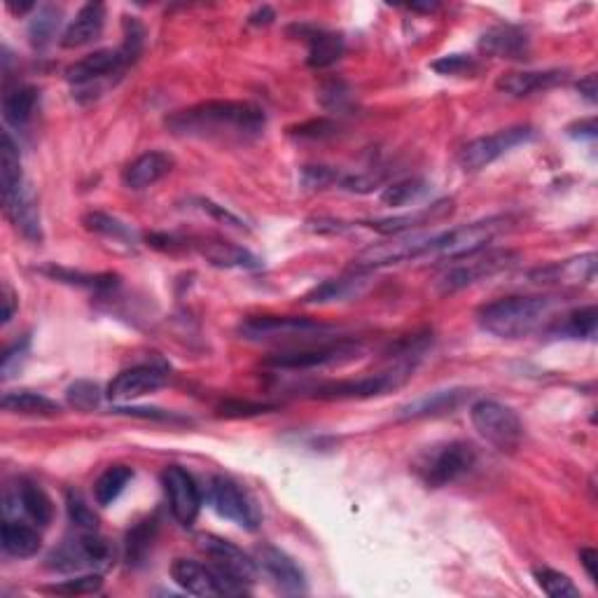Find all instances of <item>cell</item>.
<instances>
[{
	"label": "cell",
	"mask_w": 598,
	"mask_h": 598,
	"mask_svg": "<svg viewBox=\"0 0 598 598\" xmlns=\"http://www.w3.org/2000/svg\"><path fill=\"white\" fill-rule=\"evenodd\" d=\"M267 115L250 101H204L166 117V129L183 138L248 143L264 134Z\"/></svg>",
	"instance_id": "cell-1"
},
{
	"label": "cell",
	"mask_w": 598,
	"mask_h": 598,
	"mask_svg": "<svg viewBox=\"0 0 598 598\" xmlns=\"http://www.w3.org/2000/svg\"><path fill=\"white\" fill-rule=\"evenodd\" d=\"M143 38L145 31L136 19L124 22V43L117 50H96L87 54L85 59L75 61L66 68V80L75 87V96L82 92L101 94V82L122 75L143 52Z\"/></svg>",
	"instance_id": "cell-2"
},
{
	"label": "cell",
	"mask_w": 598,
	"mask_h": 598,
	"mask_svg": "<svg viewBox=\"0 0 598 598\" xmlns=\"http://www.w3.org/2000/svg\"><path fill=\"white\" fill-rule=\"evenodd\" d=\"M554 309L552 297H503L477 311L479 328L498 339H521L533 335Z\"/></svg>",
	"instance_id": "cell-3"
},
{
	"label": "cell",
	"mask_w": 598,
	"mask_h": 598,
	"mask_svg": "<svg viewBox=\"0 0 598 598\" xmlns=\"http://www.w3.org/2000/svg\"><path fill=\"white\" fill-rule=\"evenodd\" d=\"M332 332L330 325L307 316H250L239 325L241 339L253 344L309 342Z\"/></svg>",
	"instance_id": "cell-4"
},
{
	"label": "cell",
	"mask_w": 598,
	"mask_h": 598,
	"mask_svg": "<svg viewBox=\"0 0 598 598\" xmlns=\"http://www.w3.org/2000/svg\"><path fill=\"white\" fill-rule=\"evenodd\" d=\"M416 363L412 360H395L393 367H388L384 372L367 374L360 379H344L332 381V384L318 386L314 391L316 400H367L377 398V395H386L400 388L405 381L412 377Z\"/></svg>",
	"instance_id": "cell-5"
},
{
	"label": "cell",
	"mask_w": 598,
	"mask_h": 598,
	"mask_svg": "<svg viewBox=\"0 0 598 598\" xmlns=\"http://www.w3.org/2000/svg\"><path fill=\"white\" fill-rule=\"evenodd\" d=\"M360 353H363V344L351 342V339H339V342L332 344L299 346V349L274 353V356L264 360V367L283 372H307L318 370V367L351 363V360L360 358Z\"/></svg>",
	"instance_id": "cell-6"
},
{
	"label": "cell",
	"mask_w": 598,
	"mask_h": 598,
	"mask_svg": "<svg viewBox=\"0 0 598 598\" xmlns=\"http://www.w3.org/2000/svg\"><path fill=\"white\" fill-rule=\"evenodd\" d=\"M113 561V547L96 531H80L75 538H68L47 556V568L59 573H80V570L108 568Z\"/></svg>",
	"instance_id": "cell-7"
},
{
	"label": "cell",
	"mask_w": 598,
	"mask_h": 598,
	"mask_svg": "<svg viewBox=\"0 0 598 598\" xmlns=\"http://www.w3.org/2000/svg\"><path fill=\"white\" fill-rule=\"evenodd\" d=\"M440 234H398L388 241L372 243L363 253L353 257V269L370 271L379 267H391V264L412 262L423 255H433Z\"/></svg>",
	"instance_id": "cell-8"
},
{
	"label": "cell",
	"mask_w": 598,
	"mask_h": 598,
	"mask_svg": "<svg viewBox=\"0 0 598 598\" xmlns=\"http://www.w3.org/2000/svg\"><path fill=\"white\" fill-rule=\"evenodd\" d=\"M470 421L486 442L500 451H514L524 437V426L512 407L496 400H479L470 407Z\"/></svg>",
	"instance_id": "cell-9"
},
{
	"label": "cell",
	"mask_w": 598,
	"mask_h": 598,
	"mask_svg": "<svg viewBox=\"0 0 598 598\" xmlns=\"http://www.w3.org/2000/svg\"><path fill=\"white\" fill-rule=\"evenodd\" d=\"M477 463V451L468 442H449L430 449L419 463V475L433 489H442L468 475Z\"/></svg>",
	"instance_id": "cell-10"
},
{
	"label": "cell",
	"mask_w": 598,
	"mask_h": 598,
	"mask_svg": "<svg viewBox=\"0 0 598 598\" xmlns=\"http://www.w3.org/2000/svg\"><path fill=\"white\" fill-rule=\"evenodd\" d=\"M507 225V218L498 215V218H486L470 222V225L449 229V232H442L437 236V246L433 255H440L444 260H463V257L477 255L489 246V243L496 239V236L503 232Z\"/></svg>",
	"instance_id": "cell-11"
},
{
	"label": "cell",
	"mask_w": 598,
	"mask_h": 598,
	"mask_svg": "<svg viewBox=\"0 0 598 598\" xmlns=\"http://www.w3.org/2000/svg\"><path fill=\"white\" fill-rule=\"evenodd\" d=\"M208 503L222 519L232 521L243 531H257L262 514L250 493L229 477H213L208 484Z\"/></svg>",
	"instance_id": "cell-12"
},
{
	"label": "cell",
	"mask_w": 598,
	"mask_h": 598,
	"mask_svg": "<svg viewBox=\"0 0 598 598\" xmlns=\"http://www.w3.org/2000/svg\"><path fill=\"white\" fill-rule=\"evenodd\" d=\"M514 260H517V255L510 253V250H493V253H484L482 250L477 255L456 260V267H451L437 281V288H440L442 295H454V292L468 288V285L482 281V278H489L507 269L514 264Z\"/></svg>",
	"instance_id": "cell-13"
},
{
	"label": "cell",
	"mask_w": 598,
	"mask_h": 598,
	"mask_svg": "<svg viewBox=\"0 0 598 598\" xmlns=\"http://www.w3.org/2000/svg\"><path fill=\"white\" fill-rule=\"evenodd\" d=\"M533 138L531 127H510L503 131H496V134L475 138L461 150V157L458 162L465 171H482L493 162H498L500 157L507 155V152L517 148V145H524Z\"/></svg>",
	"instance_id": "cell-14"
},
{
	"label": "cell",
	"mask_w": 598,
	"mask_h": 598,
	"mask_svg": "<svg viewBox=\"0 0 598 598\" xmlns=\"http://www.w3.org/2000/svg\"><path fill=\"white\" fill-rule=\"evenodd\" d=\"M162 484L173 519L183 526H192L199 517L201 505H204L201 489L194 482V477L185 468H180V465H169L162 472Z\"/></svg>",
	"instance_id": "cell-15"
},
{
	"label": "cell",
	"mask_w": 598,
	"mask_h": 598,
	"mask_svg": "<svg viewBox=\"0 0 598 598\" xmlns=\"http://www.w3.org/2000/svg\"><path fill=\"white\" fill-rule=\"evenodd\" d=\"M199 547L211 559V566L229 575L232 580L241 584H253L257 580V570H260L257 561L236 547L234 542L222 540L218 535H201Z\"/></svg>",
	"instance_id": "cell-16"
},
{
	"label": "cell",
	"mask_w": 598,
	"mask_h": 598,
	"mask_svg": "<svg viewBox=\"0 0 598 598\" xmlns=\"http://www.w3.org/2000/svg\"><path fill=\"white\" fill-rule=\"evenodd\" d=\"M257 568L274 582V587L283 594L299 596L307 594V575L297 566V561L290 554H285L283 549L274 545H262L255 549Z\"/></svg>",
	"instance_id": "cell-17"
},
{
	"label": "cell",
	"mask_w": 598,
	"mask_h": 598,
	"mask_svg": "<svg viewBox=\"0 0 598 598\" xmlns=\"http://www.w3.org/2000/svg\"><path fill=\"white\" fill-rule=\"evenodd\" d=\"M169 374H166L164 367L159 365H136L129 367L117 374V377L110 381L108 386V398L117 402V405H124V402H131L136 398H143V395L155 393L166 384Z\"/></svg>",
	"instance_id": "cell-18"
},
{
	"label": "cell",
	"mask_w": 598,
	"mask_h": 598,
	"mask_svg": "<svg viewBox=\"0 0 598 598\" xmlns=\"http://www.w3.org/2000/svg\"><path fill=\"white\" fill-rule=\"evenodd\" d=\"M451 213H454V201L444 199L428 208H419V211L414 213L393 215V218H384V220H372V222H365V225L384 236H398V234H412V229L440 225V222L447 220Z\"/></svg>",
	"instance_id": "cell-19"
},
{
	"label": "cell",
	"mask_w": 598,
	"mask_h": 598,
	"mask_svg": "<svg viewBox=\"0 0 598 598\" xmlns=\"http://www.w3.org/2000/svg\"><path fill=\"white\" fill-rule=\"evenodd\" d=\"M566 80L568 73L559 71V68H549V71H510L496 80V89L507 96H514V99H524V96L559 87Z\"/></svg>",
	"instance_id": "cell-20"
},
{
	"label": "cell",
	"mask_w": 598,
	"mask_h": 598,
	"mask_svg": "<svg viewBox=\"0 0 598 598\" xmlns=\"http://www.w3.org/2000/svg\"><path fill=\"white\" fill-rule=\"evenodd\" d=\"M479 50H482L486 57L521 61L528 59V54H531V38H528V33L519 29V26H493V29H489L479 38Z\"/></svg>",
	"instance_id": "cell-21"
},
{
	"label": "cell",
	"mask_w": 598,
	"mask_h": 598,
	"mask_svg": "<svg viewBox=\"0 0 598 598\" xmlns=\"http://www.w3.org/2000/svg\"><path fill=\"white\" fill-rule=\"evenodd\" d=\"M103 26H106V5H82L73 22L68 24L64 36H61V47H64V50H78V47L92 45L103 33Z\"/></svg>",
	"instance_id": "cell-22"
},
{
	"label": "cell",
	"mask_w": 598,
	"mask_h": 598,
	"mask_svg": "<svg viewBox=\"0 0 598 598\" xmlns=\"http://www.w3.org/2000/svg\"><path fill=\"white\" fill-rule=\"evenodd\" d=\"M173 169V157L166 155V152L150 150L143 152L141 157H136L127 169H124V185L129 190H145V187H152L159 183L164 176H169Z\"/></svg>",
	"instance_id": "cell-23"
},
{
	"label": "cell",
	"mask_w": 598,
	"mask_h": 598,
	"mask_svg": "<svg viewBox=\"0 0 598 598\" xmlns=\"http://www.w3.org/2000/svg\"><path fill=\"white\" fill-rule=\"evenodd\" d=\"M468 395L470 393L465 388H447V391L428 393L402 407L398 419H428V416L435 419V416L454 414L468 400Z\"/></svg>",
	"instance_id": "cell-24"
},
{
	"label": "cell",
	"mask_w": 598,
	"mask_h": 598,
	"mask_svg": "<svg viewBox=\"0 0 598 598\" xmlns=\"http://www.w3.org/2000/svg\"><path fill=\"white\" fill-rule=\"evenodd\" d=\"M596 276V255H582L575 257V260L561 262V264H552L547 269H538L533 271L531 278L535 283L542 285H584L591 283Z\"/></svg>",
	"instance_id": "cell-25"
},
{
	"label": "cell",
	"mask_w": 598,
	"mask_h": 598,
	"mask_svg": "<svg viewBox=\"0 0 598 598\" xmlns=\"http://www.w3.org/2000/svg\"><path fill=\"white\" fill-rule=\"evenodd\" d=\"M171 577L180 589L192 596H220L213 566L192 559H176L171 566Z\"/></svg>",
	"instance_id": "cell-26"
},
{
	"label": "cell",
	"mask_w": 598,
	"mask_h": 598,
	"mask_svg": "<svg viewBox=\"0 0 598 598\" xmlns=\"http://www.w3.org/2000/svg\"><path fill=\"white\" fill-rule=\"evenodd\" d=\"M38 99H40L38 89L31 85H17V87L5 89V96H3L5 122L15 129L29 127L33 115H36Z\"/></svg>",
	"instance_id": "cell-27"
},
{
	"label": "cell",
	"mask_w": 598,
	"mask_h": 598,
	"mask_svg": "<svg viewBox=\"0 0 598 598\" xmlns=\"http://www.w3.org/2000/svg\"><path fill=\"white\" fill-rule=\"evenodd\" d=\"M197 250L206 257L208 262L215 264V267L225 269H257L260 267V260L250 253V250L234 246V243L227 241H201L197 243Z\"/></svg>",
	"instance_id": "cell-28"
},
{
	"label": "cell",
	"mask_w": 598,
	"mask_h": 598,
	"mask_svg": "<svg viewBox=\"0 0 598 598\" xmlns=\"http://www.w3.org/2000/svg\"><path fill=\"white\" fill-rule=\"evenodd\" d=\"M304 38H307V43H309L307 64L311 68H316V71L335 66L337 61L344 57V38L339 36V33L311 29L309 33H304Z\"/></svg>",
	"instance_id": "cell-29"
},
{
	"label": "cell",
	"mask_w": 598,
	"mask_h": 598,
	"mask_svg": "<svg viewBox=\"0 0 598 598\" xmlns=\"http://www.w3.org/2000/svg\"><path fill=\"white\" fill-rule=\"evenodd\" d=\"M367 283L365 271H356L351 276L342 278H330L321 285H316L309 295H304V302L307 304H328V302H344V299L358 297L363 292Z\"/></svg>",
	"instance_id": "cell-30"
},
{
	"label": "cell",
	"mask_w": 598,
	"mask_h": 598,
	"mask_svg": "<svg viewBox=\"0 0 598 598\" xmlns=\"http://www.w3.org/2000/svg\"><path fill=\"white\" fill-rule=\"evenodd\" d=\"M15 503L22 507L26 517H29L33 524H38L40 528H47L52 524V519H54L52 498L47 496V493L40 489L38 484L29 482V479L19 482L17 493H15Z\"/></svg>",
	"instance_id": "cell-31"
},
{
	"label": "cell",
	"mask_w": 598,
	"mask_h": 598,
	"mask_svg": "<svg viewBox=\"0 0 598 598\" xmlns=\"http://www.w3.org/2000/svg\"><path fill=\"white\" fill-rule=\"evenodd\" d=\"M43 547V538L36 528L22 521H5L3 524V549L15 559H31Z\"/></svg>",
	"instance_id": "cell-32"
},
{
	"label": "cell",
	"mask_w": 598,
	"mask_h": 598,
	"mask_svg": "<svg viewBox=\"0 0 598 598\" xmlns=\"http://www.w3.org/2000/svg\"><path fill=\"white\" fill-rule=\"evenodd\" d=\"M5 412L19 414V416H57L61 414V405L36 391H12L3 395Z\"/></svg>",
	"instance_id": "cell-33"
},
{
	"label": "cell",
	"mask_w": 598,
	"mask_h": 598,
	"mask_svg": "<svg viewBox=\"0 0 598 598\" xmlns=\"http://www.w3.org/2000/svg\"><path fill=\"white\" fill-rule=\"evenodd\" d=\"M157 517H148L131 528L127 533V540H124V559L131 568L143 566L145 559H148L152 542L157 538Z\"/></svg>",
	"instance_id": "cell-34"
},
{
	"label": "cell",
	"mask_w": 598,
	"mask_h": 598,
	"mask_svg": "<svg viewBox=\"0 0 598 598\" xmlns=\"http://www.w3.org/2000/svg\"><path fill=\"white\" fill-rule=\"evenodd\" d=\"M596 328H598L596 307H582L563 316L561 321L549 330V335L566 337V339H594Z\"/></svg>",
	"instance_id": "cell-35"
},
{
	"label": "cell",
	"mask_w": 598,
	"mask_h": 598,
	"mask_svg": "<svg viewBox=\"0 0 598 598\" xmlns=\"http://www.w3.org/2000/svg\"><path fill=\"white\" fill-rule=\"evenodd\" d=\"M131 479H134V470L129 465H110L94 482V500L101 507L113 505L122 496L124 489H127Z\"/></svg>",
	"instance_id": "cell-36"
},
{
	"label": "cell",
	"mask_w": 598,
	"mask_h": 598,
	"mask_svg": "<svg viewBox=\"0 0 598 598\" xmlns=\"http://www.w3.org/2000/svg\"><path fill=\"white\" fill-rule=\"evenodd\" d=\"M82 225H85L87 232L106 236V239L129 243V246H131V243H136V232H134V229H131V225H127V222H122L120 218H115V215H108V213H101V211H92V213H87L85 218H82Z\"/></svg>",
	"instance_id": "cell-37"
},
{
	"label": "cell",
	"mask_w": 598,
	"mask_h": 598,
	"mask_svg": "<svg viewBox=\"0 0 598 598\" xmlns=\"http://www.w3.org/2000/svg\"><path fill=\"white\" fill-rule=\"evenodd\" d=\"M61 24V10L54 5H43L36 10V17L29 24V38L36 47H45L52 43V38L57 36V29Z\"/></svg>",
	"instance_id": "cell-38"
},
{
	"label": "cell",
	"mask_w": 598,
	"mask_h": 598,
	"mask_svg": "<svg viewBox=\"0 0 598 598\" xmlns=\"http://www.w3.org/2000/svg\"><path fill=\"white\" fill-rule=\"evenodd\" d=\"M428 192V183L421 178H407V180H398V183L384 187L381 192V201L386 206H407L419 201L423 194Z\"/></svg>",
	"instance_id": "cell-39"
},
{
	"label": "cell",
	"mask_w": 598,
	"mask_h": 598,
	"mask_svg": "<svg viewBox=\"0 0 598 598\" xmlns=\"http://www.w3.org/2000/svg\"><path fill=\"white\" fill-rule=\"evenodd\" d=\"M535 582L538 587L545 591L549 598H577L580 596V589L575 587L573 580L568 575L559 573L554 568H535L533 570Z\"/></svg>",
	"instance_id": "cell-40"
},
{
	"label": "cell",
	"mask_w": 598,
	"mask_h": 598,
	"mask_svg": "<svg viewBox=\"0 0 598 598\" xmlns=\"http://www.w3.org/2000/svg\"><path fill=\"white\" fill-rule=\"evenodd\" d=\"M45 274H50L52 278H57L61 283H71V285H80V288H94V290H110L117 285V276L113 274H80V271H71V269H59V267H47L43 269Z\"/></svg>",
	"instance_id": "cell-41"
},
{
	"label": "cell",
	"mask_w": 598,
	"mask_h": 598,
	"mask_svg": "<svg viewBox=\"0 0 598 598\" xmlns=\"http://www.w3.org/2000/svg\"><path fill=\"white\" fill-rule=\"evenodd\" d=\"M103 587V577L101 573H87V575H78V577H71V580H64L59 584H52V587H47L50 594H59V596H89V594H96V591H101Z\"/></svg>",
	"instance_id": "cell-42"
},
{
	"label": "cell",
	"mask_w": 598,
	"mask_h": 598,
	"mask_svg": "<svg viewBox=\"0 0 598 598\" xmlns=\"http://www.w3.org/2000/svg\"><path fill=\"white\" fill-rule=\"evenodd\" d=\"M66 512L71 524L78 528V531H96V528H99V517H96L92 507L87 505V500L82 498V493L78 491H68Z\"/></svg>",
	"instance_id": "cell-43"
},
{
	"label": "cell",
	"mask_w": 598,
	"mask_h": 598,
	"mask_svg": "<svg viewBox=\"0 0 598 598\" xmlns=\"http://www.w3.org/2000/svg\"><path fill=\"white\" fill-rule=\"evenodd\" d=\"M435 73L440 75H451V78H463V75H475L479 71V64L475 57L470 54H447V57L437 59L430 64Z\"/></svg>",
	"instance_id": "cell-44"
},
{
	"label": "cell",
	"mask_w": 598,
	"mask_h": 598,
	"mask_svg": "<svg viewBox=\"0 0 598 598\" xmlns=\"http://www.w3.org/2000/svg\"><path fill=\"white\" fill-rule=\"evenodd\" d=\"M318 99H321V106L325 110H337V113H344V110L351 108L353 92L344 80H330L321 87Z\"/></svg>",
	"instance_id": "cell-45"
},
{
	"label": "cell",
	"mask_w": 598,
	"mask_h": 598,
	"mask_svg": "<svg viewBox=\"0 0 598 598\" xmlns=\"http://www.w3.org/2000/svg\"><path fill=\"white\" fill-rule=\"evenodd\" d=\"M66 400L68 405L80 409V412H89V409L99 407L101 391L99 386L92 384V381H75L73 386H68Z\"/></svg>",
	"instance_id": "cell-46"
},
{
	"label": "cell",
	"mask_w": 598,
	"mask_h": 598,
	"mask_svg": "<svg viewBox=\"0 0 598 598\" xmlns=\"http://www.w3.org/2000/svg\"><path fill=\"white\" fill-rule=\"evenodd\" d=\"M342 171L332 169V166H304L302 169V185L307 190H325V187H332L342 183Z\"/></svg>",
	"instance_id": "cell-47"
},
{
	"label": "cell",
	"mask_w": 598,
	"mask_h": 598,
	"mask_svg": "<svg viewBox=\"0 0 598 598\" xmlns=\"http://www.w3.org/2000/svg\"><path fill=\"white\" fill-rule=\"evenodd\" d=\"M276 405H264V402H225L220 405V416H227V419H241V416H257L274 412Z\"/></svg>",
	"instance_id": "cell-48"
},
{
	"label": "cell",
	"mask_w": 598,
	"mask_h": 598,
	"mask_svg": "<svg viewBox=\"0 0 598 598\" xmlns=\"http://www.w3.org/2000/svg\"><path fill=\"white\" fill-rule=\"evenodd\" d=\"M113 414H124V416H134V419H148V421H185L183 416L173 414V412H164V409H155V407H115Z\"/></svg>",
	"instance_id": "cell-49"
},
{
	"label": "cell",
	"mask_w": 598,
	"mask_h": 598,
	"mask_svg": "<svg viewBox=\"0 0 598 598\" xmlns=\"http://www.w3.org/2000/svg\"><path fill=\"white\" fill-rule=\"evenodd\" d=\"M292 134L297 138H328V136H335L337 134V122L332 120H311V122H304L299 124L297 129H292Z\"/></svg>",
	"instance_id": "cell-50"
},
{
	"label": "cell",
	"mask_w": 598,
	"mask_h": 598,
	"mask_svg": "<svg viewBox=\"0 0 598 598\" xmlns=\"http://www.w3.org/2000/svg\"><path fill=\"white\" fill-rule=\"evenodd\" d=\"M199 204V208L204 213H208L211 215V218H215V220H220V222H225V225H232V227H246V222H243L239 215H234L232 211H227L225 206H220V204H213L211 199H199L197 201Z\"/></svg>",
	"instance_id": "cell-51"
},
{
	"label": "cell",
	"mask_w": 598,
	"mask_h": 598,
	"mask_svg": "<svg viewBox=\"0 0 598 598\" xmlns=\"http://www.w3.org/2000/svg\"><path fill=\"white\" fill-rule=\"evenodd\" d=\"M26 349H29V342H24L22 344H15V346H10L8 351H5V356H3V379H10L12 374H15L17 370H19V363H22V360L26 358Z\"/></svg>",
	"instance_id": "cell-52"
},
{
	"label": "cell",
	"mask_w": 598,
	"mask_h": 598,
	"mask_svg": "<svg viewBox=\"0 0 598 598\" xmlns=\"http://www.w3.org/2000/svg\"><path fill=\"white\" fill-rule=\"evenodd\" d=\"M580 561L584 570H587L589 580L591 582H598V573H596V566H598V552L594 547H582L580 549Z\"/></svg>",
	"instance_id": "cell-53"
},
{
	"label": "cell",
	"mask_w": 598,
	"mask_h": 598,
	"mask_svg": "<svg viewBox=\"0 0 598 598\" xmlns=\"http://www.w3.org/2000/svg\"><path fill=\"white\" fill-rule=\"evenodd\" d=\"M577 92H580L584 99H587L589 103H596L598 101V85H596V75L591 73L587 75V78H582L580 82H577Z\"/></svg>",
	"instance_id": "cell-54"
},
{
	"label": "cell",
	"mask_w": 598,
	"mask_h": 598,
	"mask_svg": "<svg viewBox=\"0 0 598 598\" xmlns=\"http://www.w3.org/2000/svg\"><path fill=\"white\" fill-rule=\"evenodd\" d=\"M3 325H8L15 316V292L10 290V285H3Z\"/></svg>",
	"instance_id": "cell-55"
},
{
	"label": "cell",
	"mask_w": 598,
	"mask_h": 598,
	"mask_svg": "<svg viewBox=\"0 0 598 598\" xmlns=\"http://www.w3.org/2000/svg\"><path fill=\"white\" fill-rule=\"evenodd\" d=\"M276 19V15H274V10L271 8H260L255 12V15H250V24H271Z\"/></svg>",
	"instance_id": "cell-56"
},
{
	"label": "cell",
	"mask_w": 598,
	"mask_h": 598,
	"mask_svg": "<svg viewBox=\"0 0 598 598\" xmlns=\"http://www.w3.org/2000/svg\"><path fill=\"white\" fill-rule=\"evenodd\" d=\"M577 129H580V138H596V122L594 120H587V122H580L577 124Z\"/></svg>",
	"instance_id": "cell-57"
},
{
	"label": "cell",
	"mask_w": 598,
	"mask_h": 598,
	"mask_svg": "<svg viewBox=\"0 0 598 598\" xmlns=\"http://www.w3.org/2000/svg\"><path fill=\"white\" fill-rule=\"evenodd\" d=\"M437 8H440V5L437 3H423V5H409V10H414V12H435Z\"/></svg>",
	"instance_id": "cell-58"
}]
</instances>
